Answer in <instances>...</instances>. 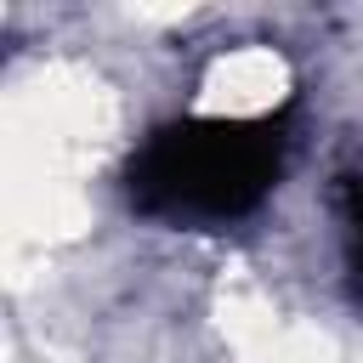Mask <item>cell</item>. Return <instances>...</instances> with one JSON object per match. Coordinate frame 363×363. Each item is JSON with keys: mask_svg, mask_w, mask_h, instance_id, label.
<instances>
[{"mask_svg": "<svg viewBox=\"0 0 363 363\" xmlns=\"http://www.w3.org/2000/svg\"><path fill=\"white\" fill-rule=\"evenodd\" d=\"M284 113L255 119H170L125 164L130 210L182 227H221L250 216L284 176Z\"/></svg>", "mask_w": 363, "mask_h": 363, "instance_id": "cell-1", "label": "cell"}, {"mask_svg": "<svg viewBox=\"0 0 363 363\" xmlns=\"http://www.w3.org/2000/svg\"><path fill=\"white\" fill-rule=\"evenodd\" d=\"M352 278H357V295H363V244H352Z\"/></svg>", "mask_w": 363, "mask_h": 363, "instance_id": "cell-2", "label": "cell"}]
</instances>
